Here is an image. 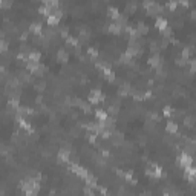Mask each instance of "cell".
<instances>
[{
  "mask_svg": "<svg viewBox=\"0 0 196 196\" xmlns=\"http://www.w3.org/2000/svg\"><path fill=\"white\" fill-rule=\"evenodd\" d=\"M89 103H92V104H98V103H101L103 100H104V95L101 94V90L100 89H92L90 92H89Z\"/></svg>",
  "mask_w": 196,
  "mask_h": 196,
  "instance_id": "6da1fadb",
  "label": "cell"
},
{
  "mask_svg": "<svg viewBox=\"0 0 196 196\" xmlns=\"http://www.w3.org/2000/svg\"><path fill=\"white\" fill-rule=\"evenodd\" d=\"M60 18H61V9H58L57 8L55 11H52L51 14L48 15V25H58V22H60Z\"/></svg>",
  "mask_w": 196,
  "mask_h": 196,
  "instance_id": "7a4b0ae2",
  "label": "cell"
},
{
  "mask_svg": "<svg viewBox=\"0 0 196 196\" xmlns=\"http://www.w3.org/2000/svg\"><path fill=\"white\" fill-rule=\"evenodd\" d=\"M142 5H144V8H146L149 13H152V14H153V13H159V11L162 9V6H161L159 3H156V2H150V0H149V2L146 0Z\"/></svg>",
  "mask_w": 196,
  "mask_h": 196,
  "instance_id": "3957f363",
  "label": "cell"
},
{
  "mask_svg": "<svg viewBox=\"0 0 196 196\" xmlns=\"http://www.w3.org/2000/svg\"><path fill=\"white\" fill-rule=\"evenodd\" d=\"M147 175L150 178H159L162 175V168L159 167V166H156V164H152L150 167L147 168Z\"/></svg>",
  "mask_w": 196,
  "mask_h": 196,
  "instance_id": "277c9868",
  "label": "cell"
},
{
  "mask_svg": "<svg viewBox=\"0 0 196 196\" xmlns=\"http://www.w3.org/2000/svg\"><path fill=\"white\" fill-rule=\"evenodd\" d=\"M178 161H179V164H181L182 167L185 168V167H188V166H192V156L188 153H181L179 155V158H178Z\"/></svg>",
  "mask_w": 196,
  "mask_h": 196,
  "instance_id": "5b68a950",
  "label": "cell"
},
{
  "mask_svg": "<svg viewBox=\"0 0 196 196\" xmlns=\"http://www.w3.org/2000/svg\"><path fill=\"white\" fill-rule=\"evenodd\" d=\"M149 63L153 66V68H161V64H162V57L159 55V54H155V55H152L150 58H149Z\"/></svg>",
  "mask_w": 196,
  "mask_h": 196,
  "instance_id": "8992f818",
  "label": "cell"
},
{
  "mask_svg": "<svg viewBox=\"0 0 196 196\" xmlns=\"http://www.w3.org/2000/svg\"><path fill=\"white\" fill-rule=\"evenodd\" d=\"M72 170H74V173H77V175H78L80 178H83V179L89 175L87 170H86L84 167H81V166H78V164H72Z\"/></svg>",
  "mask_w": 196,
  "mask_h": 196,
  "instance_id": "52a82bcc",
  "label": "cell"
},
{
  "mask_svg": "<svg viewBox=\"0 0 196 196\" xmlns=\"http://www.w3.org/2000/svg\"><path fill=\"white\" fill-rule=\"evenodd\" d=\"M40 52L39 51H31L28 55H26V61H32V63H40Z\"/></svg>",
  "mask_w": 196,
  "mask_h": 196,
  "instance_id": "ba28073f",
  "label": "cell"
},
{
  "mask_svg": "<svg viewBox=\"0 0 196 196\" xmlns=\"http://www.w3.org/2000/svg\"><path fill=\"white\" fill-rule=\"evenodd\" d=\"M57 58H58L61 63H66V61L69 60V54H68L64 49H58V52H57Z\"/></svg>",
  "mask_w": 196,
  "mask_h": 196,
  "instance_id": "9c48e42d",
  "label": "cell"
},
{
  "mask_svg": "<svg viewBox=\"0 0 196 196\" xmlns=\"http://www.w3.org/2000/svg\"><path fill=\"white\" fill-rule=\"evenodd\" d=\"M155 25H156V28H158V29L164 31V29L167 28V20H166L164 17H158V18H156V22H155Z\"/></svg>",
  "mask_w": 196,
  "mask_h": 196,
  "instance_id": "30bf717a",
  "label": "cell"
},
{
  "mask_svg": "<svg viewBox=\"0 0 196 196\" xmlns=\"http://www.w3.org/2000/svg\"><path fill=\"white\" fill-rule=\"evenodd\" d=\"M58 158H60L61 161H69L70 152L68 149H60V150H58Z\"/></svg>",
  "mask_w": 196,
  "mask_h": 196,
  "instance_id": "8fae6325",
  "label": "cell"
},
{
  "mask_svg": "<svg viewBox=\"0 0 196 196\" xmlns=\"http://www.w3.org/2000/svg\"><path fill=\"white\" fill-rule=\"evenodd\" d=\"M84 181H86V185H87V187H90V188L97 187V178H95V176H92V175H87V176L84 178Z\"/></svg>",
  "mask_w": 196,
  "mask_h": 196,
  "instance_id": "7c38bea8",
  "label": "cell"
},
{
  "mask_svg": "<svg viewBox=\"0 0 196 196\" xmlns=\"http://www.w3.org/2000/svg\"><path fill=\"white\" fill-rule=\"evenodd\" d=\"M137 32L140 34V35H144V34H147L149 32V28H147V25L146 23H142V22H140L138 25H137Z\"/></svg>",
  "mask_w": 196,
  "mask_h": 196,
  "instance_id": "4fadbf2b",
  "label": "cell"
},
{
  "mask_svg": "<svg viewBox=\"0 0 196 196\" xmlns=\"http://www.w3.org/2000/svg\"><path fill=\"white\" fill-rule=\"evenodd\" d=\"M166 130H167L168 133H176L178 132V124L175 121H168L167 124H166Z\"/></svg>",
  "mask_w": 196,
  "mask_h": 196,
  "instance_id": "5bb4252c",
  "label": "cell"
},
{
  "mask_svg": "<svg viewBox=\"0 0 196 196\" xmlns=\"http://www.w3.org/2000/svg\"><path fill=\"white\" fill-rule=\"evenodd\" d=\"M29 29H31V32H34V34H40V32H42V23H40V22H34V23H31Z\"/></svg>",
  "mask_w": 196,
  "mask_h": 196,
  "instance_id": "9a60e30c",
  "label": "cell"
},
{
  "mask_svg": "<svg viewBox=\"0 0 196 196\" xmlns=\"http://www.w3.org/2000/svg\"><path fill=\"white\" fill-rule=\"evenodd\" d=\"M107 14H109V17H112V18L116 20V18L120 17V11H118L115 6H109V8H107Z\"/></svg>",
  "mask_w": 196,
  "mask_h": 196,
  "instance_id": "2e32d148",
  "label": "cell"
},
{
  "mask_svg": "<svg viewBox=\"0 0 196 196\" xmlns=\"http://www.w3.org/2000/svg\"><path fill=\"white\" fill-rule=\"evenodd\" d=\"M17 121H18V124H20V127H22V129H26V130H32L31 124H29V123L26 121V120H25V118L18 116V118H17Z\"/></svg>",
  "mask_w": 196,
  "mask_h": 196,
  "instance_id": "e0dca14e",
  "label": "cell"
},
{
  "mask_svg": "<svg viewBox=\"0 0 196 196\" xmlns=\"http://www.w3.org/2000/svg\"><path fill=\"white\" fill-rule=\"evenodd\" d=\"M121 29H123V26H120L116 22H113V23L109 25V31L113 32V34H120V32H121Z\"/></svg>",
  "mask_w": 196,
  "mask_h": 196,
  "instance_id": "ac0fdd59",
  "label": "cell"
},
{
  "mask_svg": "<svg viewBox=\"0 0 196 196\" xmlns=\"http://www.w3.org/2000/svg\"><path fill=\"white\" fill-rule=\"evenodd\" d=\"M95 116H97V118L100 120V121H101V123H104V121H106V120L109 118V116H107V113L104 112V111H101V109H98L97 112H95Z\"/></svg>",
  "mask_w": 196,
  "mask_h": 196,
  "instance_id": "d6986e66",
  "label": "cell"
},
{
  "mask_svg": "<svg viewBox=\"0 0 196 196\" xmlns=\"http://www.w3.org/2000/svg\"><path fill=\"white\" fill-rule=\"evenodd\" d=\"M104 77H106V80L113 81V80H115V72H113L111 68H109V69H104Z\"/></svg>",
  "mask_w": 196,
  "mask_h": 196,
  "instance_id": "ffe728a7",
  "label": "cell"
},
{
  "mask_svg": "<svg viewBox=\"0 0 196 196\" xmlns=\"http://www.w3.org/2000/svg\"><path fill=\"white\" fill-rule=\"evenodd\" d=\"M8 104H9V107H13V109H18V100H17V98H9Z\"/></svg>",
  "mask_w": 196,
  "mask_h": 196,
  "instance_id": "44dd1931",
  "label": "cell"
},
{
  "mask_svg": "<svg viewBox=\"0 0 196 196\" xmlns=\"http://www.w3.org/2000/svg\"><path fill=\"white\" fill-rule=\"evenodd\" d=\"M188 55H190V49H188V48L182 49V52H181V60H184V61H187V58H188Z\"/></svg>",
  "mask_w": 196,
  "mask_h": 196,
  "instance_id": "7402d4cb",
  "label": "cell"
},
{
  "mask_svg": "<svg viewBox=\"0 0 196 196\" xmlns=\"http://www.w3.org/2000/svg\"><path fill=\"white\" fill-rule=\"evenodd\" d=\"M111 138H113V141L118 144V142H121V140H123V135L121 133H118V132H115V133H112V137Z\"/></svg>",
  "mask_w": 196,
  "mask_h": 196,
  "instance_id": "603a6c76",
  "label": "cell"
},
{
  "mask_svg": "<svg viewBox=\"0 0 196 196\" xmlns=\"http://www.w3.org/2000/svg\"><path fill=\"white\" fill-rule=\"evenodd\" d=\"M185 172H187V175L190 176V179H193V176H195V168L192 167V166H188V167H185Z\"/></svg>",
  "mask_w": 196,
  "mask_h": 196,
  "instance_id": "cb8c5ba5",
  "label": "cell"
},
{
  "mask_svg": "<svg viewBox=\"0 0 196 196\" xmlns=\"http://www.w3.org/2000/svg\"><path fill=\"white\" fill-rule=\"evenodd\" d=\"M66 40H68V43L72 44V46H77V44H78V40H77L75 37H70V35H68V37H66Z\"/></svg>",
  "mask_w": 196,
  "mask_h": 196,
  "instance_id": "d4e9b609",
  "label": "cell"
},
{
  "mask_svg": "<svg viewBox=\"0 0 196 196\" xmlns=\"http://www.w3.org/2000/svg\"><path fill=\"white\" fill-rule=\"evenodd\" d=\"M6 49H8V43L5 42V40H0V54L6 52Z\"/></svg>",
  "mask_w": 196,
  "mask_h": 196,
  "instance_id": "484cf974",
  "label": "cell"
},
{
  "mask_svg": "<svg viewBox=\"0 0 196 196\" xmlns=\"http://www.w3.org/2000/svg\"><path fill=\"white\" fill-rule=\"evenodd\" d=\"M172 113H173V111H172V107H168V106H166V107H164V115H166V116H172Z\"/></svg>",
  "mask_w": 196,
  "mask_h": 196,
  "instance_id": "4316f807",
  "label": "cell"
},
{
  "mask_svg": "<svg viewBox=\"0 0 196 196\" xmlns=\"http://www.w3.org/2000/svg\"><path fill=\"white\" fill-rule=\"evenodd\" d=\"M84 193H86L87 196H94V192H92V188H90V187H87V185L84 187Z\"/></svg>",
  "mask_w": 196,
  "mask_h": 196,
  "instance_id": "83f0119b",
  "label": "cell"
},
{
  "mask_svg": "<svg viewBox=\"0 0 196 196\" xmlns=\"http://www.w3.org/2000/svg\"><path fill=\"white\" fill-rule=\"evenodd\" d=\"M127 9H129V11H132V9H137V3H135V2L129 3V5H127Z\"/></svg>",
  "mask_w": 196,
  "mask_h": 196,
  "instance_id": "f1b7e54d",
  "label": "cell"
},
{
  "mask_svg": "<svg viewBox=\"0 0 196 196\" xmlns=\"http://www.w3.org/2000/svg\"><path fill=\"white\" fill-rule=\"evenodd\" d=\"M81 35H83V37H86V39H87V37L90 35V32H89V29H81Z\"/></svg>",
  "mask_w": 196,
  "mask_h": 196,
  "instance_id": "f546056e",
  "label": "cell"
},
{
  "mask_svg": "<svg viewBox=\"0 0 196 196\" xmlns=\"http://www.w3.org/2000/svg\"><path fill=\"white\" fill-rule=\"evenodd\" d=\"M176 5H178L176 2H168V3H167V6H168V8H170V9H173V8H176Z\"/></svg>",
  "mask_w": 196,
  "mask_h": 196,
  "instance_id": "4dcf8cb0",
  "label": "cell"
},
{
  "mask_svg": "<svg viewBox=\"0 0 196 196\" xmlns=\"http://www.w3.org/2000/svg\"><path fill=\"white\" fill-rule=\"evenodd\" d=\"M89 54H90V55H97V51H95V49H94V48H89Z\"/></svg>",
  "mask_w": 196,
  "mask_h": 196,
  "instance_id": "1f68e13d",
  "label": "cell"
}]
</instances>
